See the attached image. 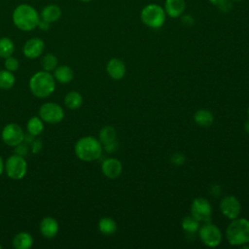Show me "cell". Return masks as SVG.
Here are the masks:
<instances>
[{
    "label": "cell",
    "mask_w": 249,
    "mask_h": 249,
    "mask_svg": "<svg viewBox=\"0 0 249 249\" xmlns=\"http://www.w3.org/2000/svg\"><path fill=\"white\" fill-rule=\"evenodd\" d=\"M12 19L18 29L28 32L38 26L40 16L33 6L29 4H19L13 12Z\"/></svg>",
    "instance_id": "cell-1"
},
{
    "label": "cell",
    "mask_w": 249,
    "mask_h": 249,
    "mask_svg": "<svg viewBox=\"0 0 249 249\" xmlns=\"http://www.w3.org/2000/svg\"><path fill=\"white\" fill-rule=\"evenodd\" d=\"M29 89L38 98L50 96L55 89V79L48 71H38L29 79Z\"/></svg>",
    "instance_id": "cell-2"
},
{
    "label": "cell",
    "mask_w": 249,
    "mask_h": 249,
    "mask_svg": "<svg viewBox=\"0 0 249 249\" xmlns=\"http://www.w3.org/2000/svg\"><path fill=\"white\" fill-rule=\"evenodd\" d=\"M102 144L93 136H84L78 139L74 152L76 157L83 161H93L101 157Z\"/></svg>",
    "instance_id": "cell-3"
},
{
    "label": "cell",
    "mask_w": 249,
    "mask_h": 249,
    "mask_svg": "<svg viewBox=\"0 0 249 249\" xmlns=\"http://www.w3.org/2000/svg\"><path fill=\"white\" fill-rule=\"evenodd\" d=\"M226 237L231 245H243L249 242V221L235 218L226 230Z\"/></svg>",
    "instance_id": "cell-4"
},
{
    "label": "cell",
    "mask_w": 249,
    "mask_h": 249,
    "mask_svg": "<svg viewBox=\"0 0 249 249\" xmlns=\"http://www.w3.org/2000/svg\"><path fill=\"white\" fill-rule=\"evenodd\" d=\"M165 18L166 14L164 9L156 3L147 4L140 12L141 21L152 29L160 28L164 24Z\"/></svg>",
    "instance_id": "cell-5"
},
{
    "label": "cell",
    "mask_w": 249,
    "mask_h": 249,
    "mask_svg": "<svg viewBox=\"0 0 249 249\" xmlns=\"http://www.w3.org/2000/svg\"><path fill=\"white\" fill-rule=\"evenodd\" d=\"M4 170L10 179L20 180L27 172V162L24 157L14 154L4 162Z\"/></svg>",
    "instance_id": "cell-6"
},
{
    "label": "cell",
    "mask_w": 249,
    "mask_h": 249,
    "mask_svg": "<svg viewBox=\"0 0 249 249\" xmlns=\"http://www.w3.org/2000/svg\"><path fill=\"white\" fill-rule=\"evenodd\" d=\"M197 231L201 242L208 247H217L222 241V232L220 229L211 222H205L199 227Z\"/></svg>",
    "instance_id": "cell-7"
},
{
    "label": "cell",
    "mask_w": 249,
    "mask_h": 249,
    "mask_svg": "<svg viewBox=\"0 0 249 249\" xmlns=\"http://www.w3.org/2000/svg\"><path fill=\"white\" fill-rule=\"evenodd\" d=\"M39 117L43 122L55 124L64 118V110L55 102H45L39 108Z\"/></svg>",
    "instance_id": "cell-8"
},
{
    "label": "cell",
    "mask_w": 249,
    "mask_h": 249,
    "mask_svg": "<svg viewBox=\"0 0 249 249\" xmlns=\"http://www.w3.org/2000/svg\"><path fill=\"white\" fill-rule=\"evenodd\" d=\"M1 138L6 145L10 147H16L24 141L25 135L22 128L18 124L10 123L3 127Z\"/></svg>",
    "instance_id": "cell-9"
},
{
    "label": "cell",
    "mask_w": 249,
    "mask_h": 249,
    "mask_svg": "<svg viewBox=\"0 0 249 249\" xmlns=\"http://www.w3.org/2000/svg\"><path fill=\"white\" fill-rule=\"evenodd\" d=\"M191 215L198 222H210L212 215L211 204L206 198H195L191 204Z\"/></svg>",
    "instance_id": "cell-10"
},
{
    "label": "cell",
    "mask_w": 249,
    "mask_h": 249,
    "mask_svg": "<svg viewBox=\"0 0 249 249\" xmlns=\"http://www.w3.org/2000/svg\"><path fill=\"white\" fill-rule=\"evenodd\" d=\"M220 210L225 217L230 220H233L240 214L241 205L235 196H227L220 202Z\"/></svg>",
    "instance_id": "cell-11"
},
{
    "label": "cell",
    "mask_w": 249,
    "mask_h": 249,
    "mask_svg": "<svg viewBox=\"0 0 249 249\" xmlns=\"http://www.w3.org/2000/svg\"><path fill=\"white\" fill-rule=\"evenodd\" d=\"M44 50H45V42L38 37H33L28 39L22 48L24 56L30 59H35L41 56Z\"/></svg>",
    "instance_id": "cell-12"
},
{
    "label": "cell",
    "mask_w": 249,
    "mask_h": 249,
    "mask_svg": "<svg viewBox=\"0 0 249 249\" xmlns=\"http://www.w3.org/2000/svg\"><path fill=\"white\" fill-rule=\"evenodd\" d=\"M101 171L107 178L116 179L123 171L122 162L115 158L106 159L101 164Z\"/></svg>",
    "instance_id": "cell-13"
},
{
    "label": "cell",
    "mask_w": 249,
    "mask_h": 249,
    "mask_svg": "<svg viewBox=\"0 0 249 249\" xmlns=\"http://www.w3.org/2000/svg\"><path fill=\"white\" fill-rule=\"evenodd\" d=\"M39 229L44 237L53 238L57 234L59 227L57 221L53 217L46 216L41 220Z\"/></svg>",
    "instance_id": "cell-14"
},
{
    "label": "cell",
    "mask_w": 249,
    "mask_h": 249,
    "mask_svg": "<svg viewBox=\"0 0 249 249\" xmlns=\"http://www.w3.org/2000/svg\"><path fill=\"white\" fill-rule=\"evenodd\" d=\"M125 65L119 58H111L106 65V72L113 80H121L125 75Z\"/></svg>",
    "instance_id": "cell-15"
},
{
    "label": "cell",
    "mask_w": 249,
    "mask_h": 249,
    "mask_svg": "<svg viewBox=\"0 0 249 249\" xmlns=\"http://www.w3.org/2000/svg\"><path fill=\"white\" fill-rule=\"evenodd\" d=\"M166 16L170 18H180L186 9L185 0H165L163 6Z\"/></svg>",
    "instance_id": "cell-16"
},
{
    "label": "cell",
    "mask_w": 249,
    "mask_h": 249,
    "mask_svg": "<svg viewBox=\"0 0 249 249\" xmlns=\"http://www.w3.org/2000/svg\"><path fill=\"white\" fill-rule=\"evenodd\" d=\"M61 9L55 4H49L45 6L40 14V18L50 23L57 21L61 17Z\"/></svg>",
    "instance_id": "cell-17"
},
{
    "label": "cell",
    "mask_w": 249,
    "mask_h": 249,
    "mask_svg": "<svg viewBox=\"0 0 249 249\" xmlns=\"http://www.w3.org/2000/svg\"><path fill=\"white\" fill-rule=\"evenodd\" d=\"M12 244L16 249H29L33 244V237L27 231H20L14 236Z\"/></svg>",
    "instance_id": "cell-18"
},
{
    "label": "cell",
    "mask_w": 249,
    "mask_h": 249,
    "mask_svg": "<svg viewBox=\"0 0 249 249\" xmlns=\"http://www.w3.org/2000/svg\"><path fill=\"white\" fill-rule=\"evenodd\" d=\"M53 77L55 81L61 84H67L73 80L74 73L70 66L68 65H61L56 67L53 70Z\"/></svg>",
    "instance_id": "cell-19"
},
{
    "label": "cell",
    "mask_w": 249,
    "mask_h": 249,
    "mask_svg": "<svg viewBox=\"0 0 249 249\" xmlns=\"http://www.w3.org/2000/svg\"><path fill=\"white\" fill-rule=\"evenodd\" d=\"M194 120L196 124L202 127H208L213 124L214 116L213 114L206 109H199L194 115Z\"/></svg>",
    "instance_id": "cell-20"
},
{
    "label": "cell",
    "mask_w": 249,
    "mask_h": 249,
    "mask_svg": "<svg viewBox=\"0 0 249 249\" xmlns=\"http://www.w3.org/2000/svg\"><path fill=\"white\" fill-rule=\"evenodd\" d=\"M83 103V97L80 92L71 90L64 96V105L70 110H76L81 107Z\"/></svg>",
    "instance_id": "cell-21"
},
{
    "label": "cell",
    "mask_w": 249,
    "mask_h": 249,
    "mask_svg": "<svg viewBox=\"0 0 249 249\" xmlns=\"http://www.w3.org/2000/svg\"><path fill=\"white\" fill-rule=\"evenodd\" d=\"M116 138H117V132L112 125H105L99 131L98 140L103 146L116 141Z\"/></svg>",
    "instance_id": "cell-22"
},
{
    "label": "cell",
    "mask_w": 249,
    "mask_h": 249,
    "mask_svg": "<svg viewBox=\"0 0 249 249\" xmlns=\"http://www.w3.org/2000/svg\"><path fill=\"white\" fill-rule=\"evenodd\" d=\"M98 230L105 235L114 234L117 231V224L115 220L110 217H103L98 221Z\"/></svg>",
    "instance_id": "cell-23"
},
{
    "label": "cell",
    "mask_w": 249,
    "mask_h": 249,
    "mask_svg": "<svg viewBox=\"0 0 249 249\" xmlns=\"http://www.w3.org/2000/svg\"><path fill=\"white\" fill-rule=\"evenodd\" d=\"M27 132L31 136H38L44 130V123L40 117H32L28 120L26 124Z\"/></svg>",
    "instance_id": "cell-24"
},
{
    "label": "cell",
    "mask_w": 249,
    "mask_h": 249,
    "mask_svg": "<svg viewBox=\"0 0 249 249\" xmlns=\"http://www.w3.org/2000/svg\"><path fill=\"white\" fill-rule=\"evenodd\" d=\"M15 44L9 37L0 38V57L7 58L14 53Z\"/></svg>",
    "instance_id": "cell-25"
},
{
    "label": "cell",
    "mask_w": 249,
    "mask_h": 249,
    "mask_svg": "<svg viewBox=\"0 0 249 249\" xmlns=\"http://www.w3.org/2000/svg\"><path fill=\"white\" fill-rule=\"evenodd\" d=\"M16 83V78L13 72L5 69L0 70V89H10Z\"/></svg>",
    "instance_id": "cell-26"
},
{
    "label": "cell",
    "mask_w": 249,
    "mask_h": 249,
    "mask_svg": "<svg viewBox=\"0 0 249 249\" xmlns=\"http://www.w3.org/2000/svg\"><path fill=\"white\" fill-rule=\"evenodd\" d=\"M57 57L53 54V53H46L43 55V57L41 58V65L43 70L48 71V72H52L53 71L56 67H57Z\"/></svg>",
    "instance_id": "cell-27"
},
{
    "label": "cell",
    "mask_w": 249,
    "mask_h": 249,
    "mask_svg": "<svg viewBox=\"0 0 249 249\" xmlns=\"http://www.w3.org/2000/svg\"><path fill=\"white\" fill-rule=\"evenodd\" d=\"M181 226H182V229L188 233H196L200 227L199 222L196 219H195L192 215L185 217L182 220Z\"/></svg>",
    "instance_id": "cell-28"
},
{
    "label": "cell",
    "mask_w": 249,
    "mask_h": 249,
    "mask_svg": "<svg viewBox=\"0 0 249 249\" xmlns=\"http://www.w3.org/2000/svg\"><path fill=\"white\" fill-rule=\"evenodd\" d=\"M4 66H5V69L11 71V72H15L18 69V66H19V63H18V60L14 57V56H9L7 58H5V61H4Z\"/></svg>",
    "instance_id": "cell-29"
},
{
    "label": "cell",
    "mask_w": 249,
    "mask_h": 249,
    "mask_svg": "<svg viewBox=\"0 0 249 249\" xmlns=\"http://www.w3.org/2000/svg\"><path fill=\"white\" fill-rule=\"evenodd\" d=\"M180 20H181V23L187 27H191L195 24V18L193 16L189 15V14H183L181 17H180Z\"/></svg>",
    "instance_id": "cell-30"
},
{
    "label": "cell",
    "mask_w": 249,
    "mask_h": 249,
    "mask_svg": "<svg viewBox=\"0 0 249 249\" xmlns=\"http://www.w3.org/2000/svg\"><path fill=\"white\" fill-rule=\"evenodd\" d=\"M170 161L174 165H182L185 162V156L183 154H181V153H175V154L171 155Z\"/></svg>",
    "instance_id": "cell-31"
},
{
    "label": "cell",
    "mask_w": 249,
    "mask_h": 249,
    "mask_svg": "<svg viewBox=\"0 0 249 249\" xmlns=\"http://www.w3.org/2000/svg\"><path fill=\"white\" fill-rule=\"evenodd\" d=\"M15 148H16V149H15L16 154H17V155H19V156H21V157L26 156L27 153H28V147H27V145L23 144V142H21L20 144H18V145L16 146Z\"/></svg>",
    "instance_id": "cell-32"
},
{
    "label": "cell",
    "mask_w": 249,
    "mask_h": 249,
    "mask_svg": "<svg viewBox=\"0 0 249 249\" xmlns=\"http://www.w3.org/2000/svg\"><path fill=\"white\" fill-rule=\"evenodd\" d=\"M43 147V143L41 141V139H34L33 141H31V151L33 154H37L41 151Z\"/></svg>",
    "instance_id": "cell-33"
},
{
    "label": "cell",
    "mask_w": 249,
    "mask_h": 249,
    "mask_svg": "<svg viewBox=\"0 0 249 249\" xmlns=\"http://www.w3.org/2000/svg\"><path fill=\"white\" fill-rule=\"evenodd\" d=\"M222 13H228V12H230L231 10V1H229V0H227L224 4H222V5H220L219 7H217Z\"/></svg>",
    "instance_id": "cell-34"
},
{
    "label": "cell",
    "mask_w": 249,
    "mask_h": 249,
    "mask_svg": "<svg viewBox=\"0 0 249 249\" xmlns=\"http://www.w3.org/2000/svg\"><path fill=\"white\" fill-rule=\"evenodd\" d=\"M37 27H39L41 30L47 31V30L50 29L51 23L48 22V21H46V20H44V19H42V18H40V20H39V23H38V26H37Z\"/></svg>",
    "instance_id": "cell-35"
},
{
    "label": "cell",
    "mask_w": 249,
    "mask_h": 249,
    "mask_svg": "<svg viewBox=\"0 0 249 249\" xmlns=\"http://www.w3.org/2000/svg\"><path fill=\"white\" fill-rule=\"evenodd\" d=\"M118 147V143L116 141L110 143V144H107V145H104V149L106 152L108 153H112V152H115L116 149Z\"/></svg>",
    "instance_id": "cell-36"
},
{
    "label": "cell",
    "mask_w": 249,
    "mask_h": 249,
    "mask_svg": "<svg viewBox=\"0 0 249 249\" xmlns=\"http://www.w3.org/2000/svg\"><path fill=\"white\" fill-rule=\"evenodd\" d=\"M212 5H214V6H216V7H219L220 5H222V4H224L227 0H208Z\"/></svg>",
    "instance_id": "cell-37"
},
{
    "label": "cell",
    "mask_w": 249,
    "mask_h": 249,
    "mask_svg": "<svg viewBox=\"0 0 249 249\" xmlns=\"http://www.w3.org/2000/svg\"><path fill=\"white\" fill-rule=\"evenodd\" d=\"M3 171H4V162H3V160L0 156V175L3 173Z\"/></svg>",
    "instance_id": "cell-38"
},
{
    "label": "cell",
    "mask_w": 249,
    "mask_h": 249,
    "mask_svg": "<svg viewBox=\"0 0 249 249\" xmlns=\"http://www.w3.org/2000/svg\"><path fill=\"white\" fill-rule=\"evenodd\" d=\"M244 127H245V130L249 133V121H248V123L245 124V126H244Z\"/></svg>",
    "instance_id": "cell-39"
},
{
    "label": "cell",
    "mask_w": 249,
    "mask_h": 249,
    "mask_svg": "<svg viewBox=\"0 0 249 249\" xmlns=\"http://www.w3.org/2000/svg\"><path fill=\"white\" fill-rule=\"evenodd\" d=\"M79 1L84 2V3H87V2H90V1H92V0H79Z\"/></svg>",
    "instance_id": "cell-40"
},
{
    "label": "cell",
    "mask_w": 249,
    "mask_h": 249,
    "mask_svg": "<svg viewBox=\"0 0 249 249\" xmlns=\"http://www.w3.org/2000/svg\"><path fill=\"white\" fill-rule=\"evenodd\" d=\"M231 1H235V2H240V1H243V0H231Z\"/></svg>",
    "instance_id": "cell-41"
},
{
    "label": "cell",
    "mask_w": 249,
    "mask_h": 249,
    "mask_svg": "<svg viewBox=\"0 0 249 249\" xmlns=\"http://www.w3.org/2000/svg\"><path fill=\"white\" fill-rule=\"evenodd\" d=\"M248 117H249V108H248Z\"/></svg>",
    "instance_id": "cell-42"
},
{
    "label": "cell",
    "mask_w": 249,
    "mask_h": 249,
    "mask_svg": "<svg viewBox=\"0 0 249 249\" xmlns=\"http://www.w3.org/2000/svg\"><path fill=\"white\" fill-rule=\"evenodd\" d=\"M1 248H2V245H1V244H0V249H1Z\"/></svg>",
    "instance_id": "cell-43"
}]
</instances>
